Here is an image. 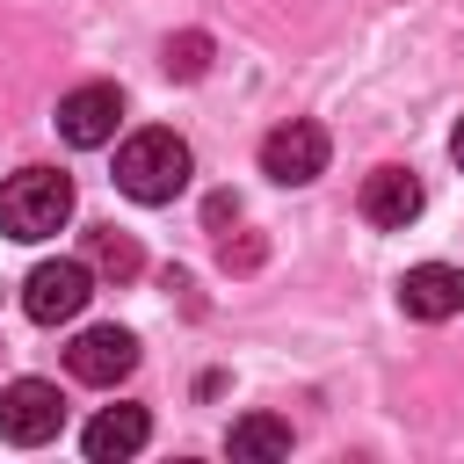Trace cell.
Returning <instances> with one entry per match:
<instances>
[{
    "instance_id": "cell-10",
    "label": "cell",
    "mask_w": 464,
    "mask_h": 464,
    "mask_svg": "<svg viewBox=\"0 0 464 464\" xmlns=\"http://www.w3.org/2000/svg\"><path fill=\"white\" fill-rule=\"evenodd\" d=\"M152 442V413L145 406H102L94 420H87V435H80V450L94 457V464H123V457H138Z\"/></svg>"
},
{
    "instance_id": "cell-6",
    "label": "cell",
    "mask_w": 464,
    "mask_h": 464,
    "mask_svg": "<svg viewBox=\"0 0 464 464\" xmlns=\"http://www.w3.org/2000/svg\"><path fill=\"white\" fill-rule=\"evenodd\" d=\"M116 123H123V94H116L109 80H87V87L58 94V138H65V145L94 152V145L116 138Z\"/></svg>"
},
{
    "instance_id": "cell-8",
    "label": "cell",
    "mask_w": 464,
    "mask_h": 464,
    "mask_svg": "<svg viewBox=\"0 0 464 464\" xmlns=\"http://www.w3.org/2000/svg\"><path fill=\"white\" fill-rule=\"evenodd\" d=\"M362 218L370 225H384V232H406L413 218H420V203H428V188H420V174L413 167H377V174H362Z\"/></svg>"
},
{
    "instance_id": "cell-5",
    "label": "cell",
    "mask_w": 464,
    "mask_h": 464,
    "mask_svg": "<svg viewBox=\"0 0 464 464\" xmlns=\"http://www.w3.org/2000/svg\"><path fill=\"white\" fill-rule=\"evenodd\" d=\"M58 428H65V399H58V384H44V377H14V384L0 392V442L36 450V442H51Z\"/></svg>"
},
{
    "instance_id": "cell-3",
    "label": "cell",
    "mask_w": 464,
    "mask_h": 464,
    "mask_svg": "<svg viewBox=\"0 0 464 464\" xmlns=\"http://www.w3.org/2000/svg\"><path fill=\"white\" fill-rule=\"evenodd\" d=\"M326 130L312 123V116H290V123H276L268 138H261V174L268 181H283V188H304V181H319L326 174Z\"/></svg>"
},
{
    "instance_id": "cell-14",
    "label": "cell",
    "mask_w": 464,
    "mask_h": 464,
    "mask_svg": "<svg viewBox=\"0 0 464 464\" xmlns=\"http://www.w3.org/2000/svg\"><path fill=\"white\" fill-rule=\"evenodd\" d=\"M261 254H268V246H261L254 232H246V239H225V246H218V261H225V268H261Z\"/></svg>"
},
{
    "instance_id": "cell-2",
    "label": "cell",
    "mask_w": 464,
    "mask_h": 464,
    "mask_svg": "<svg viewBox=\"0 0 464 464\" xmlns=\"http://www.w3.org/2000/svg\"><path fill=\"white\" fill-rule=\"evenodd\" d=\"M72 218V181L58 167H22L0 181V232L7 239H51Z\"/></svg>"
},
{
    "instance_id": "cell-12",
    "label": "cell",
    "mask_w": 464,
    "mask_h": 464,
    "mask_svg": "<svg viewBox=\"0 0 464 464\" xmlns=\"http://www.w3.org/2000/svg\"><path fill=\"white\" fill-rule=\"evenodd\" d=\"M94 276H116V283H130L138 268H145V254H138V239L130 232H116V225H94L87 232V254H80Z\"/></svg>"
},
{
    "instance_id": "cell-7",
    "label": "cell",
    "mask_w": 464,
    "mask_h": 464,
    "mask_svg": "<svg viewBox=\"0 0 464 464\" xmlns=\"http://www.w3.org/2000/svg\"><path fill=\"white\" fill-rule=\"evenodd\" d=\"M65 370L80 377V384H123L130 370H138V334L130 326H87L72 348H65Z\"/></svg>"
},
{
    "instance_id": "cell-1",
    "label": "cell",
    "mask_w": 464,
    "mask_h": 464,
    "mask_svg": "<svg viewBox=\"0 0 464 464\" xmlns=\"http://www.w3.org/2000/svg\"><path fill=\"white\" fill-rule=\"evenodd\" d=\"M188 138H174V130H130L123 145H116V188L130 196V203H174L181 188H188Z\"/></svg>"
},
{
    "instance_id": "cell-9",
    "label": "cell",
    "mask_w": 464,
    "mask_h": 464,
    "mask_svg": "<svg viewBox=\"0 0 464 464\" xmlns=\"http://www.w3.org/2000/svg\"><path fill=\"white\" fill-rule=\"evenodd\" d=\"M399 312L406 319H457L464 312V268H450V261H420V268H406L399 276Z\"/></svg>"
},
{
    "instance_id": "cell-13",
    "label": "cell",
    "mask_w": 464,
    "mask_h": 464,
    "mask_svg": "<svg viewBox=\"0 0 464 464\" xmlns=\"http://www.w3.org/2000/svg\"><path fill=\"white\" fill-rule=\"evenodd\" d=\"M167 72H174V80H203V72H210V36H203V29L167 36Z\"/></svg>"
},
{
    "instance_id": "cell-4",
    "label": "cell",
    "mask_w": 464,
    "mask_h": 464,
    "mask_svg": "<svg viewBox=\"0 0 464 464\" xmlns=\"http://www.w3.org/2000/svg\"><path fill=\"white\" fill-rule=\"evenodd\" d=\"M87 297H94V268H87V261H36L29 283H22V312H29L36 326H65V319H80Z\"/></svg>"
},
{
    "instance_id": "cell-15",
    "label": "cell",
    "mask_w": 464,
    "mask_h": 464,
    "mask_svg": "<svg viewBox=\"0 0 464 464\" xmlns=\"http://www.w3.org/2000/svg\"><path fill=\"white\" fill-rule=\"evenodd\" d=\"M450 152H457V167H464V123H457V130H450Z\"/></svg>"
},
{
    "instance_id": "cell-11",
    "label": "cell",
    "mask_w": 464,
    "mask_h": 464,
    "mask_svg": "<svg viewBox=\"0 0 464 464\" xmlns=\"http://www.w3.org/2000/svg\"><path fill=\"white\" fill-rule=\"evenodd\" d=\"M225 450L246 457V464H261V457H290V420H276V413H239V420L225 428Z\"/></svg>"
}]
</instances>
